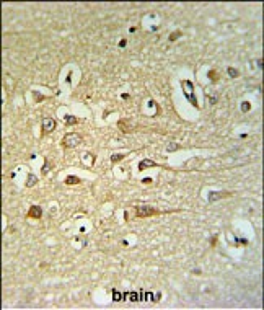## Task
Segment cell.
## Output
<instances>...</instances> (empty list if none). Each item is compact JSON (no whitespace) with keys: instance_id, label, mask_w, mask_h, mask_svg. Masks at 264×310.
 Wrapping results in <instances>:
<instances>
[{"instance_id":"6da1fadb","label":"cell","mask_w":264,"mask_h":310,"mask_svg":"<svg viewBox=\"0 0 264 310\" xmlns=\"http://www.w3.org/2000/svg\"><path fill=\"white\" fill-rule=\"evenodd\" d=\"M181 86H183V88H186V90H183L184 98H186V100H189V103H191L194 108H199L197 98L194 97V85H193V83H191L189 80H183V82H181Z\"/></svg>"},{"instance_id":"7a4b0ae2","label":"cell","mask_w":264,"mask_h":310,"mask_svg":"<svg viewBox=\"0 0 264 310\" xmlns=\"http://www.w3.org/2000/svg\"><path fill=\"white\" fill-rule=\"evenodd\" d=\"M81 142V137L78 136V134H75V132H70V134H67L65 137L62 139V145L67 149H73L77 147L78 144Z\"/></svg>"},{"instance_id":"3957f363","label":"cell","mask_w":264,"mask_h":310,"mask_svg":"<svg viewBox=\"0 0 264 310\" xmlns=\"http://www.w3.org/2000/svg\"><path fill=\"white\" fill-rule=\"evenodd\" d=\"M158 214H160V211L150 207V206H137L135 207V215L137 217H152V215H158Z\"/></svg>"},{"instance_id":"277c9868","label":"cell","mask_w":264,"mask_h":310,"mask_svg":"<svg viewBox=\"0 0 264 310\" xmlns=\"http://www.w3.org/2000/svg\"><path fill=\"white\" fill-rule=\"evenodd\" d=\"M228 196H232L230 191H212V193H209V203H215L218 199L228 198Z\"/></svg>"},{"instance_id":"5b68a950","label":"cell","mask_w":264,"mask_h":310,"mask_svg":"<svg viewBox=\"0 0 264 310\" xmlns=\"http://www.w3.org/2000/svg\"><path fill=\"white\" fill-rule=\"evenodd\" d=\"M54 127H56V121H54V118H44V119H42V132H44V134L51 132Z\"/></svg>"},{"instance_id":"8992f818","label":"cell","mask_w":264,"mask_h":310,"mask_svg":"<svg viewBox=\"0 0 264 310\" xmlns=\"http://www.w3.org/2000/svg\"><path fill=\"white\" fill-rule=\"evenodd\" d=\"M41 215H42V209L39 206H31V209L26 214L28 219H41Z\"/></svg>"},{"instance_id":"52a82bcc","label":"cell","mask_w":264,"mask_h":310,"mask_svg":"<svg viewBox=\"0 0 264 310\" xmlns=\"http://www.w3.org/2000/svg\"><path fill=\"white\" fill-rule=\"evenodd\" d=\"M155 167H157V163L153 162V160H148V158L140 160V163H139V170H140V172L145 170V168H155Z\"/></svg>"},{"instance_id":"ba28073f","label":"cell","mask_w":264,"mask_h":310,"mask_svg":"<svg viewBox=\"0 0 264 310\" xmlns=\"http://www.w3.org/2000/svg\"><path fill=\"white\" fill-rule=\"evenodd\" d=\"M38 183V176H36V175H33V173H30V175H28V178H26V186H28V188H31V186H34V184Z\"/></svg>"},{"instance_id":"9c48e42d","label":"cell","mask_w":264,"mask_h":310,"mask_svg":"<svg viewBox=\"0 0 264 310\" xmlns=\"http://www.w3.org/2000/svg\"><path fill=\"white\" fill-rule=\"evenodd\" d=\"M124 300L137 302V300H139V292H124Z\"/></svg>"},{"instance_id":"30bf717a","label":"cell","mask_w":264,"mask_h":310,"mask_svg":"<svg viewBox=\"0 0 264 310\" xmlns=\"http://www.w3.org/2000/svg\"><path fill=\"white\" fill-rule=\"evenodd\" d=\"M112 300H114V302H121V300H124V292H119V290L112 289Z\"/></svg>"},{"instance_id":"8fae6325","label":"cell","mask_w":264,"mask_h":310,"mask_svg":"<svg viewBox=\"0 0 264 310\" xmlns=\"http://www.w3.org/2000/svg\"><path fill=\"white\" fill-rule=\"evenodd\" d=\"M80 183V178L78 176H73V175H69L65 178V184H78Z\"/></svg>"},{"instance_id":"7c38bea8","label":"cell","mask_w":264,"mask_h":310,"mask_svg":"<svg viewBox=\"0 0 264 310\" xmlns=\"http://www.w3.org/2000/svg\"><path fill=\"white\" fill-rule=\"evenodd\" d=\"M64 121H65V124L72 126V124H77V122H78V119H77L75 116H70V114H67V116H64Z\"/></svg>"},{"instance_id":"4fadbf2b","label":"cell","mask_w":264,"mask_h":310,"mask_svg":"<svg viewBox=\"0 0 264 310\" xmlns=\"http://www.w3.org/2000/svg\"><path fill=\"white\" fill-rule=\"evenodd\" d=\"M152 297V292H145V290H139V300H148Z\"/></svg>"},{"instance_id":"5bb4252c","label":"cell","mask_w":264,"mask_h":310,"mask_svg":"<svg viewBox=\"0 0 264 310\" xmlns=\"http://www.w3.org/2000/svg\"><path fill=\"white\" fill-rule=\"evenodd\" d=\"M126 157V155H124V153H114V155H112L111 157V162L112 163H117L119 162V160H122V158Z\"/></svg>"},{"instance_id":"9a60e30c","label":"cell","mask_w":264,"mask_h":310,"mask_svg":"<svg viewBox=\"0 0 264 310\" xmlns=\"http://www.w3.org/2000/svg\"><path fill=\"white\" fill-rule=\"evenodd\" d=\"M227 72H228V75L232 77V78H235V77L240 75V72L236 70V69H233V67H228V69H227Z\"/></svg>"},{"instance_id":"2e32d148","label":"cell","mask_w":264,"mask_h":310,"mask_svg":"<svg viewBox=\"0 0 264 310\" xmlns=\"http://www.w3.org/2000/svg\"><path fill=\"white\" fill-rule=\"evenodd\" d=\"M178 149H181V145H178V144H168L166 145V150L168 152H174V150H178Z\"/></svg>"},{"instance_id":"e0dca14e","label":"cell","mask_w":264,"mask_h":310,"mask_svg":"<svg viewBox=\"0 0 264 310\" xmlns=\"http://www.w3.org/2000/svg\"><path fill=\"white\" fill-rule=\"evenodd\" d=\"M209 78H210L212 82H217V80H218L217 72H215V70H210V72H209Z\"/></svg>"},{"instance_id":"ac0fdd59","label":"cell","mask_w":264,"mask_h":310,"mask_svg":"<svg viewBox=\"0 0 264 310\" xmlns=\"http://www.w3.org/2000/svg\"><path fill=\"white\" fill-rule=\"evenodd\" d=\"M249 108H251V106H249L248 101H243V103H241V111H243V113H248Z\"/></svg>"},{"instance_id":"d6986e66","label":"cell","mask_w":264,"mask_h":310,"mask_svg":"<svg viewBox=\"0 0 264 310\" xmlns=\"http://www.w3.org/2000/svg\"><path fill=\"white\" fill-rule=\"evenodd\" d=\"M178 36H181V31H174L173 34H170V41H176Z\"/></svg>"},{"instance_id":"ffe728a7","label":"cell","mask_w":264,"mask_h":310,"mask_svg":"<svg viewBox=\"0 0 264 310\" xmlns=\"http://www.w3.org/2000/svg\"><path fill=\"white\" fill-rule=\"evenodd\" d=\"M235 242H236V245H248L246 238H235Z\"/></svg>"},{"instance_id":"44dd1931","label":"cell","mask_w":264,"mask_h":310,"mask_svg":"<svg viewBox=\"0 0 264 310\" xmlns=\"http://www.w3.org/2000/svg\"><path fill=\"white\" fill-rule=\"evenodd\" d=\"M152 297H153V302H158L160 300V297H162V292H157V294H152Z\"/></svg>"},{"instance_id":"7402d4cb","label":"cell","mask_w":264,"mask_h":310,"mask_svg":"<svg viewBox=\"0 0 264 310\" xmlns=\"http://www.w3.org/2000/svg\"><path fill=\"white\" fill-rule=\"evenodd\" d=\"M47 172H49V162L46 160V162H44V170H42V173H47Z\"/></svg>"},{"instance_id":"603a6c76","label":"cell","mask_w":264,"mask_h":310,"mask_svg":"<svg viewBox=\"0 0 264 310\" xmlns=\"http://www.w3.org/2000/svg\"><path fill=\"white\" fill-rule=\"evenodd\" d=\"M34 97H36V100H44L42 95H39V93H36V92H34Z\"/></svg>"},{"instance_id":"cb8c5ba5","label":"cell","mask_w":264,"mask_h":310,"mask_svg":"<svg viewBox=\"0 0 264 310\" xmlns=\"http://www.w3.org/2000/svg\"><path fill=\"white\" fill-rule=\"evenodd\" d=\"M258 67L259 69H263V59H258Z\"/></svg>"},{"instance_id":"d4e9b609","label":"cell","mask_w":264,"mask_h":310,"mask_svg":"<svg viewBox=\"0 0 264 310\" xmlns=\"http://www.w3.org/2000/svg\"><path fill=\"white\" fill-rule=\"evenodd\" d=\"M142 181H143V183H152V178H143Z\"/></svg>"},{"instance_id":"484cf974","label":"cell","mask_w":264,"mask_h":310,"mask_svg":"<svg viewBox=\"0 0 264 310\" xmlns=\"http://www.w3.org/2000/svg\"><path fill=\"white\" fill-rule=\"evenodd\" d=\"M119 46H121V47H124V46H126V39H122L121 43H119Z\"/></svg>"}]
</instances>
